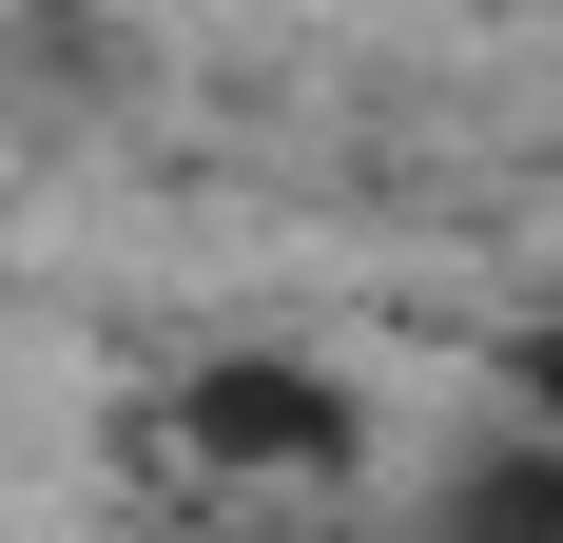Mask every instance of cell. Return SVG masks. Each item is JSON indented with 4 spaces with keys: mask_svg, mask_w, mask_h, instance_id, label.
I'll return each instance as SVG.
<instances>
[{
    "mask_svg": "<svg viewBox=\"0 0 563 543\" xmlns=\"http://www.w3.org/2000/svg\"><path fill=\"white\" fill-rule=\"evenodd\" d=\"M175 428L214 446V466H350V388L331 369H214Z\"/></svg>",
    "mask_w": 563,
    "mask_h": 543,
    "instance_id": "1",
    "label": "cell"
},
{
    "mask_svg": "<svg viewBox=\"0 0 563 543\" xmlns=\"http://www.w3.org/2000/svg\"><path fill=\"white\" fill-rule=\"evenodd\" d=\"M544 428H563V350H544Z\"/></svg>",
    "mask_w": 563,
    "mask_h": 543,
    "instance_id": "2",
    "label": "cell"
}]
</instances>
